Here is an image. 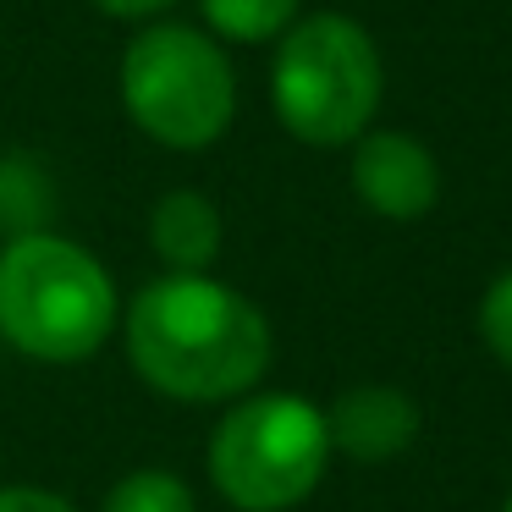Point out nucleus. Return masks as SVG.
Masks as SVG:
<instances>
[{"label":"nucleus","mask_w":512,"mask_h":512,"mask_svg":"<svg viewBox=\"0 0 512 512\" xmlns=\"http://www.w3.org/2000/svg\"><path fill=\"white\" fill-rule=\"evenodd\" d=\"M127 358L138 380L177 402H232L265 380L270 320L215 276H160L127 303Z\"/></svg>","instance_id":"obj_1"},{"label":"nucleus","mask_w":512,"mask_h":512,"mask_svg":"<svg viewBox=\"0 0 512 512\" xmlns=\"http://www.w3.org/2000/svg\"><path fill=\"white\" fill-rule=\"evenodd\" d=\"M116 331V281L61 232L0 243V336L39 364H83Z\"/></svg>","instance_id":"obj_2"},{"label":"nucleus","mask_w":512,"mask_h":512,"mask_svg":"<svg viewBox=\"0 0 512 512\" xmlns=\"http://www.w3.org/2000/svg\"><path fill=\"white\" fill-rule=\"evenodd\" d=\"M386 89V67L364 23L342 12H314L281 34L270 61L276 122L309 149H347L369 133Z\"/></svg>","instance_id":"obj_3"},{"label":"nucleus","mask_w":512,"mask_h":512,"mask_svg":"<svg viewBox=\"0 0 512 512\" xmlns=\"http://www.w3.org/2000/svg\"><path fill=\"white\" fill-rule=\"evenodd\" d=\"M122 105L144 138L177 155L221 144L237 116V72L204 28L144 23L122 50Z\"/></svg>","instance_id":"obj_4"},{"label":"nucleus","mask_w":512,"mask_h":512,"mask_svg":"<svg viewBox=\"0 0 512 512\" xmlns=\"http://www.w3.org/2000/svg\"><path fill=\"white\" fill-rule=\"evenodd\" d=\"M331 463V430L309 397H243L210 435V479L237 512H287L309 501Z\"/></svg>","instance_id":"obj_5"},{"label":"nucleus","mask_w":512,"mask_h":512,"mask_svg":"<svg viewBox=\"0 0 512 512\" xmlns=\"http://www.w3.org/2000/svg\"><path fill=\"white\" fill-rule=\"evenodd\" d=\"M353 193L386 221H419L441 199V166L413 133L369 127L353 138Z\"/></svg>","instance_id":"obj_6"},{"label":"nucleus","mask_w":512,"mask_h":512,"mask_svg":"<svg viewBox=\"0 0 512 512\" xmlns=\"http://www.w3.org/2000/svg\"><path fill=\"white\" fill-rule=\"evenodd\" d=\"M331 452H347L353 463H391L419 435V402L397 386H353L325 413Z\"/></svg>","instance_id":"obj_7"},{"label":"nucleus","mask_w":512,"mask_h":512,"mask_svg":"<svg viewBox=\"0 0 512 512\" xmlns=\"http://www.w3.org/2000/svg\"><path fill=\"white\" fill-rule=\"evenodd\" d=\"M221 210L199 188H171L149 210V248L171 276H204L221 259Z\"/></svg>","instance_id":"obj_8"},{"label":"nucleus","mask_w":512,"mask_h":512,"mask_svg":"<svg viewBox=\"0 0 512 512\" xmlns=\"http://www.w3.org/2000/svg\"><path fill=\"white\" fill-rule=\"evenodd\" d=\"M303 0H199L204 23L226 45H270L298 23Z\"/></svg>","instance_id":"obj_9"},{"label":"nucleus","mask_w":512,"mask_h":512,"mask_svg":"<svg viewBox=\"0 0 512 512\" xmlns=\"http://www.w3.org/2000/svg\"><path fill=\"white\" fill-rule=\"evenodd\" d=\"M100 512H199V501H193L188 479H177L171 468H133L105 490Z\"/></svg>","instance_id":"obj_10"},{"label":"nucleus","mask_w":512,"mask_h":512,"mask_svg":"<svg viewBox=\"0 0 512 512\" xmlns=\"http://www.w3.org/2000/svg\"><path fill=\"white\" fill-rule=\"evenodd\" d=\"M50 215V188L34 171V160L12 155L0 160V232H45Z\"/></svg>","instance_id":"obj_11"},{"label":"nucleus","mask_w":512,"mask_h":512,"mask_svg":"<svg viewBox=\"0 0 512 512\" xmlns=\"http://www.w3.org/2000/svg\"><path fill=\"white\" fill-rule=\"evenodd\" d=\"M479 336H485V347L512 369V270L490 281V292L479 298Z\"/></svg>","instance_id":"obj_12"},{"label":"nucleus","mask_w":512,"mask_h":512,"mask_svg":"<svg viewBox=\"0 0 512 512\" xmlns=\"http://www.w3.org/2000/svg\"><path fill=\"white\" fill-rule=\"evenodd\" d=\"M0 512H78V507L39 485H0Z\"/></svg>","instance_id":"obj_13"},{"label":"nucleus","mask_w":512,"mask_h":512,"mask_svg":"<svg viewBox=\"0 0 512 512\" xmlns=\"http://www.w3.org/2000/svg\"><path fill=\"white\" fill-rule=\"evenodd\" d=\"M105 17H116V23H155V17H166L177 0H94Z\"/></svg>","instance_id":"obj_14"},{"label":"nucleus","mask_w":512,"mask_h":512,"mask_svg":"<svg viewBox=\"0 0 512 512\" xmlns=\"http://www.w3.org/2000/svg\"><path fill=\"white\" fill-rule=\"evenodd\" d=\"M507 512H512V496H507Z\"/></svg>","instance_id":"obj_15"},{"label":"nucleus","mask_w":512,"mask_h":512,"mask_svg":"<svg viewBox=\"0 0 512 512\" xmlns=\"http://www.w3.org/2000/svg\"><path fill=\"white\" fill-rule=\"evenodd\" d=\"M0 237H6V232H0Z\"/></svg>","instance_id":"obj_16"}]
</instances>
